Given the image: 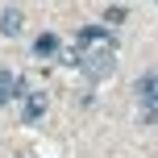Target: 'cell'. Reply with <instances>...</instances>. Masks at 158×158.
I'll list each match as a JSON object with an SVG mask.
<instances>
[{"label": "cell", "instance_id": "cell-5", "mask_svg": "<svg viewBox=\"0 0 158 158\" xmlns=\"http://www.w3.org/2000/svg\"><path fill=\"white\" fill-rule=\"evenodd\" d=\"M33 50H38V58H50V54H58V38H54V33H42V38L33 42Z\"/></svg>", "mask_w": 158, "mask_h": 158}, {"label": "cell", "instance_id": "cell-6", "mask_svg": "<svg viewBox=\"0 0 158 158\" xmlns=\"http://www.w3.org/2000/svg\"><path fill=\"white\" fill-rule=\"evenodd\" d=\"M17 96V75H8V71H0V104H8Z\"/></svg>", "mask_w": 158, "mask_h": 158}, {"label": "cell", "instance_id": "cell-4", "mask_svg": "<svg viewBox=\"0 0 158 158\" xmlns=\"http://www.w3.org/2000/svg\"><path fill=\"white\" fill-rule=\"evenodd\" d=\"M21 25H25L21 8H4V13H0V33H4V38H17V33H21Z\"/></svg>", "mask_w": 158, "mask_h": 158}, {"label": "cell", "instance_id": "cell-1", "mask_svg": "<svg viewBox=\"0 0 158 158\" xmlns=\"http://www.w3.org/2000/svg\"><path fill=\"white\" fill-rule=\"evenodd\" d=\"M71 63L87 75V83H100L117 71V38L108 29H83L79 33V50L71 54Z\"/></svg>", "mask_w": 158, "mask_h": 158}, {"label": "cell", "instance_id": "cell-2", "mask_svg": "<svg viewBox=\"0 0 158 158\" xmlns=\"http://www.w3.org/2000/svg\"><path fill=\"white\" fill-rule=\"evenodd\" d=\"M137 100H142V108L158 112V75H142L137 79Z\"/></svg>", "mask_w": 158, "mask_h": 158}, {"label": "cell", "instance_id": "cell-3", "mask_svg": "<svg viewBox=\"0 0 158 158\" xmlns=\"http://www.w3.org/2000/svg\"><path fill=\"white\" fill-rule=\"evenodd\" d=\"M42 112H46V96H42V92H29L25 104H21V121L33 125V121H42Z\"/></svg>", "mask_w": 158, "mask_h": 158}]
</instances>
